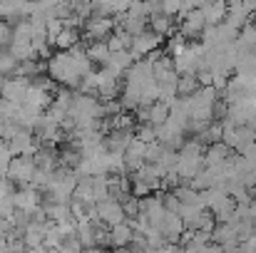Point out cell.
<instances>
[{
  "mask_svg": "<svg viewBox=\"0 0 256 253\" xmlns=\"http://www.w3.org/2000/svg\"><path fill=\"white\" fill-rule=\"evenodd\" d=\"M32 174H35L32 157H12L10 164H8V176L5 179H10L15 184V189H22V186H30Z\"/></svg>",
  "mask_w": 256,
  "mask_h": 253,
  "instance_id": "6da1fadb",
  "label": "cell"
},
{
  "mask_svg": "<svg viewBox=\"0 0 256 253\" xmlns=\"http://www.w3.org/2000/svg\"><path fill=\"white\" fill-rule=\"evenodd\" d=\"M164 45V37H160V35H154L150 27L142 32V35H137V37H132V47H130V55L134 57V62L137 60H144L150 52H154L157 47H162Z\"/></svg>",
  "mask_w": 256,
  "mask_h": 253,
  "instance_id": "7a4b0ae2",
  "label": "cell"
},
{
  "mask_svg": "<svg viewBox=\"0 0 256 253\" xmlns=\"http://www.w3.org/2000/svg\"><path fill=\"white\" fill-rule=\"evenodd\" d=\"M94 211H97V219H100L107 229H112V226L127 221V216H124V211H122V204H117V201H112V199L94 204Z\"/></svg>",
  "mask_w": 256,
  "mask_h": 253,
  "instance_id": "3957f363",
  "label": "cell"
},
{
  "mask_svg": "<svg viewBox=\"0 0 256 253\" xmlns=\"http://www.w3.org/2000/svg\"><path fill=\"white\" fill-rule=\"evenodd\" d=\"M28 87H30V80H25V77H10V80H5L2 89H0V99L12 102V104H18V107H20V104H22V99H25Z\"/></svg>",
  "mask_w": 256,
  "mask_h": 253,
  "instance_id": "277c9868",
  "label": "cell"
},
{
  "mask_svg": "<svg viewBox=\"0 0 256 253\" xmlns=\"http://www.w3.org/2000/svg\"><path fill=\"white\" fill-rule=\"evenodd\" d=\"M12 206H15V211H22V214L30 216V214L40 206V194H38L35 189H30V186L15 189V194H12Z\"/></svg>",
  "mask_w": 256,
  "mask_h": 253,
  "instance_id": "5b68a950",
  "label": "cell"
},
{
  "mask_svg": "<svg viewBox=\"0 0 256 253\" xmlns=\"http://www.w3.org/2000/svg\"><path fill=\"white\" fill-rule=\"evenodd\" d=\"M157 231L164 236L167 244H179V239H182V234H184V224H182V219H179L176 214H170V211H167L164 219L160 221Z\"/></svg>",
  "mask_w": 256,
  "mask_h": 253,
  "instance_id": "8992f818",
  "label": "cell"
},
{
  "mask_svg": "<svg viewBox=\"0 0 256 253\" xmlns=\"http://www.w3.org/2000/svg\"><path fill=\"white\" fill-rule=\"evenodd\" d=\"M130 142H132V132H122V129H110L104 134V139H102L104 149L112 152V154H124Z\"/></svg>",
  "mask_w": 256,
  "mask_h": 253,
  "instance_id": "52a82bcc",
  "label": "cell"
},
{
  "mask_svg": "<svg viewBox=\"0 0 256 253\" xmlns=\"http://www.w3.org/2000/svg\"><path fill=\"white\" fill-rule=\"evenodd\" d=\"M202 169H204V157H179L174 171H176V176L182 179V184H186V181H192Z\"/></svg>",
  "mask_w": 256,
  "mask_h": 253,
  "instance_id": "ba28073f",
  "label": "cell"
},
{
  "mask_svg": "<svg viewBox=\"0 0 256 253\" xmlns=\"http://www.w3.org/2000/svg\"><path fill=\"white\" fill-rule=\"evenodd\" d=\"M234 152L224 142H214L204 147V167H222Z\"/></svg>",
  "mask_w": 256,
  "mask_h": 253,
  "instance_id": "9c48e42d",
  "label": "cell"
},
{
  "mask_svg": "<svg viewBox=\"0 0 256 253\" xmlns=\"http://www.w3.org/2000/svg\"><path fill=\"white\" fill-rule=\"evenodd\" d=\"M32 162H35V169L50 174L52 169L58 167V149L55 147H48V144H40L38 152L32 154Z\"/></svg>",
  "mask_w": 256,
  "mask_h": 253,
  "instance_id": "30bf717a",
  "label": "cell"
},
{
  "mask_svg": "<svg viewBox=\"0 0 256 253\" xmlns=\"http://www.w3.org/2000/svg\"><path fill=\"white\" fill-rule=\"evenodd\" d=\"M132 234H134V229H132L130 221L112 226V229H110V244H112V251H114V249H127V246L132 244Z\"/></svg>",
  "mask_w": 256,
  "mask_h": 253,
  "instance_id": "8fae6325",
  "label": "cell"
},
{
  "mask_svg": "<svg viewBox=\"0 0 256 253\" xmlns=\"http://www.w3.org/2000/svg\"><path fill=\"white\" fill-rule=\"evenodd\" d=\"M212 244H216V246H222V249L239 246L234 226H232V224H216V226H214V231H212Z\"/></svg>",
  "mask_w": 256,
  "mask_h": 253,
  "instance_id": "7c38bea8",
  "label": "cell"
},
{
  "mask_svg": "<svg viewBox=\"0 0 256 253\" xmlns=\"http://www.w3.org/2000/svg\"><path fill=\"white\" fill-rule=\"evenodd\" d=\"M199 10L206 20V25H222L226 17V2H199Z\"/></svg>",
  "mask_w": 256,
  "mask_h": 253,
  "instance_id": "4fadbf2b",
  "label": "cell"
},
{
  "mask_svg": "<svg viewBox=\"0 0 256 253\" xmlns=\"http://www.w3.org/2000/svg\"><path fill=\"white\" fill-rule=\"evenodd\" d=\"M87 60H90L94 67H104L107 60H110L107 42H87Z\"/></svg>",
  "mask_w": 256,
  "mask_h": 253,
  "instance_id": "5bb4252c",
  "label": "cell"
},
{
  "mask_svg": "<svg viewBox=\"0 0 256 253\" xmlns=\"http://www.w3.org/2000/svg\"><path fill=\"white\" fill-rule=\"evenodd\" d=\"M75 239H78V244L82 246V251H90V249H94V226L90 224V221H78V229H75Z\"/></svg>",
  "mask_w": 256,
  "mask_h": 253,
  "instance_id": "9a60e30c",
  "label": "cell"
},
{
  "mask_svg": "<svg viewBox=\"0 0 256 253\" xmlns=\"http://www.w3.org/2000/svg\"><path fill=\"white\" fill-rule=\"evenodd\" d=\"M170 119V104L167 102H154L152 107H150V124L152 127H162L164 122Z\"/></svg>",
  "mask_w": 256,
  "mask_h": 253,
  "instance_id": "2e32d148",
  "label": "cell"
},
{
  "mask_svg": "<svg viewBox=\"0 0 256 253\" xmlns=\"http://www.w3.org/2000/svg\"><path fill=\"white\" fill-rule=\"evenodd\" d=\"M196 89H199L196 75H179V80H176V97H192Z\"/></svg>",
  "mask_w": 256,
  "mask_h": 253,
  "instance_id": "e0dca14e",
  "label": "cell"
},
{
  "mask_svg": "<svg viewBox=\"0 0 256 253\" xmlns=\"http://www.w3.org/2000/svg\"><path fill=\"white\" fill-rule=\"evenodd\" d=\"M90 186H92V199L94 204L107 201V176H90Z\"/></svg>",
  "mask_w": 256,
  "mask_h": 253,
  "instance_id": "ac0fdd59",
  "label": "cell"
},
{
  "mask_svg": "<svg viewBox=\"0 0 256 253\" xmlns=\"http://www.w3.org/2000/svg\"><path fill=\"white\" fill-rule=\"evenodd\" d=\"M172 194L176 196V201H179V206H192V204H199V194H196L194 189H189L186 184H182V186H176V189H174Z\"/></svg>",
  "mask_w": 256,
  "mask_h": 253,
  "instance_id": "d6986e66",
  "label": "cell"
},
{
  "mask_svg": "<svg viewBox=\"0 0 256 253\" xmlns=\"http://www.w3.org/2000/svg\"><path fill=\"white\" fill-rule=\"evenodd\" d=\"M132 137H134L137 142H142V144H154V142H157V137H154V127H152V124H137Z\"/></svg>",
  "mask_w": 256,
  "mask_h": 253,
  "instance_id": "ffe728a7",
  "label": "cell"
},
{
  "mask_svg": "<svg viewBox=\"0 0 256 253\" xmlns=\"http://www.w3.org/2000/svg\"><path fill=\"white\" fill-rule=\"evenodd\" d=\"M18 65L20 62H15L8 52H2L0 55V77H5V80H10V77H15V72H18Z\"/></svg>",
  "mask_w": 256,
  "mask_h": 253,
  "instance_id": "44dd1931",
  "label": "cell"
},
{
  "mask_svg": "<svg viewBox=\"0 0 256 253\" xmlns=\"http://www.w3.org/2000/svg\"><path fill=\"white\" fill-rule=\"evenodd\" d=\"M179 7H182V2H176V0H170V2H160V12L162 15H167V17H176L179 15Z\"/></svg>",
  "mask_w": 256,
  "mask_h": 253,
  "instance_id": "7402d4cb",
  "label": "cell"
},
{
  "mask_svg": "<svg viewBox=\"0 0 256 253\" xmlns=\"http://www.w3.org/2000/svg\"><path fill=\"white\" fill-rule=\"evenodd\" d=\"M12 194H15V184L10 179H0V201L12 199Z\"/></svg>",
  "mask_w": 256,
  "mask_h": 253,
  "instance_id": "603a6c76",
  "label": "cell"
},
{
  "mask_svg": "<svg viewBox=\"0 0 256 253\" xmlns=\"http://www.w3.org/2000/svg\"><path fill=\"white\" fill-rule=\"evenodd\" d=\"M10 32H12V30H10V27L0 20V47H2V50L10 45Z\"/></svg>",
  "mask_w": 256,
  "mask_h": 253,
  "instance_id": "cb8c5ba5",
  "label": "cell"
},
{
  "mask_svg": "<svg viewBox=\"0 0 256 253\" xmlns=\"http://www.w3.org/2000/svg\"><path fill=\"white\" fill-rule=\"evenodd\" d=\"M52 253H82V251H72V249H65V246H60L58 251H52Z\"/></svg>",
  "mask_w": 256,
  "mask_h": 253,
  "instance_id": "d4e9b609",
  "label": "cell"
},
{
  "mask_svg": "<svg viewBox=\"0 0 256 253\" xmlns=\"http://www.w3.org/2000/svg\"><path fill=\"white\" fill-rule=\"evenodd\" d=\"M85 253H110V251H102V249H90V251H85Z\"/></svg>",
  "mask_w": 256,
  "mask_h": 253,
  "instance_id": "484cf974",
  "label": "cell"
},
{
  "mask_svg": "<svg viewBox=\"0 0 256 253\" xmlns=\"http://www.w3.org/2000/svg\"><path fill=\"white\" fill-rule=\"evenodd\" d=\"M2 84H5V77H0V89H2Z\"/></svg>",
  "mask_w": 256,
  "mask_h": 253,
  "instance_id": "4316f807",
  "label": "cell"
}]
</instances>
